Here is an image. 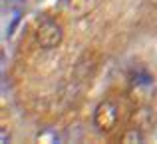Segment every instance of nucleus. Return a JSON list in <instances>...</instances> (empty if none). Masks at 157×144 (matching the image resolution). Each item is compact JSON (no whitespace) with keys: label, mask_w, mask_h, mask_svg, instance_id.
<instances>
[{"label":"nucleus","mask_w":157,"mask_h":144,"mask_svg":"<svg viewBox=\"0 0 157 144\" xmlns=\"http://www.w3.org/2000/svg\"><path fill=\"white\" fill-rule=\"evenodd\" d=\"M121 142H125V144H137V142H143V134L139 132L137 128H131V130H127V132L121 136Z\"/></svg>","instance_id":"obj_3"},{"label":"nucleus","mask_w":157,"mask_h":144,"mask_svg":"<svg viewBox=\"0 0 157 144\" xmlns=\"http://www.w3.org/2000/svg\"><path fill=\"white\" fill-rule=\"evenodd\" d=\"M115 124H117V106L109 100L100 102L94 110V126L100 132H111Z\"/></svg>","instance_id":"obj_1"},{"label":"nucleus","mask_w":157,"mask_h":144,"mask_svg":"<svg viewBox=\"0 0 157 144\" xmlns=\"http://www.w3.org/2000/svg\"><path fill=\"white\" fill-rule=\"evenodd\" d=\"M62 28L58 22H54L50 18H44L36 28V42L42 48H56L62 42Z\"/></svg>","instance_id":"obj_2"},{"label":"nucleus","mask_w":157,"mask_h":144,"mask_svg":"<svg viewBox=\"0 0 157 144\" xmlns=\"http://www.w3.org/2000/svg\"><path fill=\"white\" fill-rule=\"evenodd\" d=\"M0 142H2V144H8V142H10V132H8L6 126H2V130H0Z\"/></svg>","instance_id":"obj_4"}]
</instances>
